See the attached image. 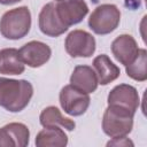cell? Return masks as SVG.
<instances>
[{
    "instance_id": "6da1fadb",
    "label": "cell",
    "mask_w": 147,
    "mask_h": 147,
    "mask_svg": "<svg viewBox=\"0 0 147 147\" xmlns=\"http://www.w3.org/2000/svg\"><path fill=\"white\" fill-rule=\"evenodd\" d=\"M33 95V86L25 79L0 77V107L10 113L22 111Z\"/></svg>"
},
{
    "instance_id": "7a4b0ae2",
    "label": "cell",
    "mask_w": 147,
    "mask_h": 147,
    "mask_svg": "<svg viewBox=\"0 0 147 147\" xmlns=\"http://www.w3.org/2000/svg\"><path fill=\"white\" fill-rule=\"evenodd\" d=\"M134 115V113L126 108L108 105L102 117L103 132L110 138L127 136L133 129Z\"/></svg>"
},
{
    "instance_id": "3957f363",
    "label": "cell",
    "mask_w": 147,
    "mask_h": 147,
    "mask_svg": "<svg viewBox=\"0 0 147 147\" xmlns=\"http://www.w3.org/2000/svg\"><path fill=\"white\" fill-rule=\"evenodd\" d=\"M31 28V13L26 6L6 11L0 20V33L6 39L18 40L25 37Z\"/></svg>"
},
{
    "instance_id": "277c9868",
    "label": "cell",
    "mask_w": 147,
    "mask_h": 147,
    "mask_svg": "<svg viewBox=\"0 0 147 147\" xmlns=\"http://www.w3.org/2000/svg\"><path fill=\"white\" fill-rule=\"evenodd\" d=\"M121 22V10L116 5L103 3L98 6L88 18L90 29L96 34H108L117 29Z\"/></svg>"
},
{
    "instance_id": "5b68a950",
    "label": "cell",
    "mask_w": 147,
    "mask_h": 147,
    "mask_svg": "<svg viewBox=\"0 0 147 147\" xmlns=\"http://www.w3.org/2000/svg\"><path fill=\"white\" fill-rule=\"evenodd\" d=\"M59 100L64 113H67L70 116L83 115L87 110L91 102L88 93L79 91L71 84L65 85L61 88Z\"/></svg>"
},
{
    "instance_id": "8992f818",
    "label": "cell",
    "mask_w": 147,
    "mask_h": 147,
    "mask_svg": "<svg viewBox=\"0 0 147 147\" xmlns=\"http://www.w3.org/2000/svg\"><path fill=\"white\" fill-rule=\"evenodd\" d=\"M64 47L71 57H90L95 52L96 42L90 32L78 29L67 36Z\"/></svg>"
},
{
    "instance_id": "52a82bcc",
    "label": "cell",
    "mask_w": 147,
    "mask_h": 147,
    "mask_svg": "<svg viewBox=\"0 0 147 147\" xmlns=\"http://www.w3.org/2000/svg\"><path fill=\"white\" fill-rule=\"evenodd\" d=\"M55 10L65 26L80 23L88 13L85 0H55Z\"/></svg>"
},
{
    "instance_id": "ba28073f",
    "label": "cell",
    "mask_w": 147,
    "mask_h": 147,
    "mask_svg": "<svg viewBox=\"0 0 147 147\" xmlns=\"http://www.w3.org/2000/svg\"><path fill=\"white\" fill-rule=\"evenodd\" d=\"M18 53L24 64L31 68H39L51 59L52 49L42 41L31 40L24 44L18 49Z\"/></svg>"
},
{
    "instance_id": "9c48e42d",
    "label": "cell",
    "mask_w": 147,
    "mask_h": 147,
    "mask_svg": "<svg viewBox=\"0 0 147 147\" xmlns=\"http://www.w3.org/2000/svg\"><path fill=\"white\" fill-rule=\"evenodd\" d=\"M108 105H115L137 113L140 105V96L136 87L129 84L116 85L108 94L107 98Z\"/></svg>"
},
{
    "instance_id": "30bf717a",
    "label": "cell",
    "mask_w": 147,
    "mask_h": 147,
    "mask_svg": "<svg viewBox=\"0 0 147 147\" xmlns=\"http://www.w3.org/2000/svg\"><path fill=\"white\" fill-rule=\"evenodd\" d=\"M38 24L40 31L48 37H59L69 29L59 18L54 2H48L41 8L38 16Z\"/></svg>"
},
{
    "instance_id": "8fae6325",
    "label": "cell",
    "mask_w": 147,
    "mask_h": 147,
    "mask_svg": "<svg viewBox=\"0 0 147 147\" xmlns=\"http://www.w3.org/2000/svg\"><path fill=\"white\" fill-rule=\"evenodd\" d=\"M139 47L131 34H119L111 42V53L123 65L130 64L138 55Z\"/></svg>"
},
{
    "instance_id": "7c38bea8",
    "label": "cell",
    "mask_w": 147,
    "mask_h": 147,
    "mask_svg": "<svg viewBox=\"0 0 147 147\" xmlns=\"http://www.w3.org/2000/svg\"><path fill=\"white\" fill-rule=\"evenodd\" d=\"M70 84L88 94L93 93L99 85L95 71L90 65H77L70 76Z\"/></svg>"
},
{
    "instance_id": "4fadbf2b",
    "label": "cell",
    "mask_w": 147,
    "mask_h": 147,
    "mask_svg": "<svg viewBox=\"0 0 147 147\" xmlns=\"http://www.w3.org/2000/svg\"><path fill=\"white\" fill-rule=\"evenodd\" d=\"M92 64L100 85H108L109 83L117 79L121 75L119 68L106 54L98 55L93 60Z\"/></svg>"
},
{
    "instance_id": "5bb4252c",
    "label": "cell",
    "mask_w": 147,
    "mask_h": 147,
    "mask_svg": "<svg viewBox=\"0 0 147 147\" xmlns=\"http://www.w3.org/2000/svg\"><path fill=\"white\" fill-rule=\"evenodd\" d=\"M34 144L38 147H64L68 145V137L60 126H46L38 132Z\"/></svg>"
},
{
    "instance_id": "9a60e30c",
    "label": "cell",
    "mask_w": 147,
    "mask_h": 147,
    "mask_svg": "<svg viewBox=\"0 0 147 147\" xmlns=\"http://www.w3.org/2000/svg\"><path fill=\"white\" fill-rule=\"evenodd\" d=\"M25 70L18 49L3 48L0 51V74L2 75H21Z\"/></svg>"
},
{
    "instance_id": "2e32d148",
    "label": "cell",
    "mask_w": 147,
    "mask_h": 147,
    "mask_svg": "<svg viewBox=\"0 0 147 147\" xmlns=\"http://www.w3.org/2000/svg\"><path fill=\"white\" fill-rule=\"evenodd\" d=\"M40 124L46 127V126H60L62 129H65L68 131H72L76 127V123L74 119H70L68 117H64L59 108L55 106H48L42 111L40 113L39 116Z\"/></svg>"
},
{
    "instance_id": "e0dca14e",
    "label": "cell",
    "mask_w": 147,
    "mask_h": 147,
    "mask_svg": "<svg viewBox=\"0 0 147 147\" xmlns=\"http://www.w3.org/2000/svg\"><path fill=\"white\" fill-rule=\"evenodd\" d=\"M126 75L137 82H145L147 79V51L139 48L136 59L127 65H125Z\"/></svg>"
},
{
    "instance_id": "ac0fdd59",
    "label": "cell",
    "mask_w": 147,
    "mask_h": 147,
    "mask_svg": "<svg viewBox=\"0 0 147 147\" xmlns=\"http://www.w3.org/2000/svg\"><path fill=\"white\" fill-rule=\"evenodd\" d=\"M8 130V132L10 133L15 146L17 147H25L29 145V140H30V131L28 129V126L23 123H9L5 125Z\"/></svg>"
},
{
    "instance_id": "d6986e66",
    "label": "cell",
    "mask_w": 147,
    "mask_h": 147,
    "mask_svg": "<svg viewBox=\"0 0 147 147\" xmlns=\"http://www.w3.org/2000/svg\"><path fill=\"white\" fill-rule=\"evenodd\" d=\"M0 146H5V147L15 146L14 140H13V138H11L10 133L8 132L6 126H2L0 129Z\"/></svg>"
},
{
    "instance_id": "ffe728a7",
    "label": "cell",
    "mask_w": 147,
    "mask_h": 147,
    "mask_svg": "<svg viewBox=\"0 0 147 147\" xmlns=\"http://www.w3.org/2000/svg\"><path fill=\"white\" fill-rule=\"evenodd\" d=\"M133 141L130 140L129 138L125 137H117V138H111V140H109L107 142V146H133Z\"/></svg>"
},
{
    "instance_id": "44dd1931",
    "label": "cell",
    "mask_w": 147,
    "mask_h": 147,
    "mask_svg": "<svg viewBox=\"0 0 147 147\" xmlns=\"http://www.w3.org/2000/svg\"><path fill=\"white\" fill-rule=\"evenodd\" d=\"M20 1H22V0H0V3L1 5H14Z\"/></svg>"
}]
</instances>
